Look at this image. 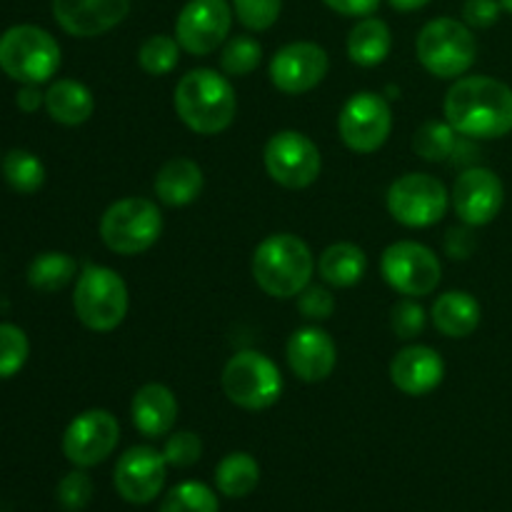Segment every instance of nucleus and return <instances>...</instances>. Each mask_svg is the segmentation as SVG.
<instances>
[{
  "label": "nucleus",
  "mask_w": 512,
  "mask_h": 512,
  "mask_svg": "<svg viewBox=\"0 0 512 512\" xmlns=\"http://www.w3.org/2000/svg\"><path fill=\"white\" fill-rule=\"evenodd\" d=\"M428 315L415 298H403L390 310V330L398 340H413L425 330Z\"/></svg>",
  "instance_id": "36"
},
{
  "label": "nucleus",
  "mask_w": 512,
  "mask_h": 512,
  "mask_svg": "<svg viewBox=\"0 0 512 512\" xmlns=\"http://www.w3.org/2000/svg\"><path fill=\"white\" fill-rule=\"evenodd\" d=\"M60 45L38 25H13L0 35V70L20 85H43L60 70Z\"/></svg>",
  "instance_id": "6"
},
{
  "label": "nucleus",
  "mask_w": 512,
  "mask_h": 512,
  "mask_svg": "<svg viewBox=\"0 0 512 512\" xmlns=\"http://www.w3.org/2000/svg\"><path fill=\"white\" fill-rule=\"evenodd\" d=\"M285 358L290 370L303 383H323L333 375L338 365V348L335 340L318 325H305L298 328L288 338L285 345Z\"/></svg>",
  "instance_id": "18"
},
{
  "label": "nucleus",
  "mask_w": 512,
  "mask_h": 512,
  "mask_svg": "<svg viewBox=\"0 0 512 512\" xmlns=\"http://www.w3.org/2000/svg\"><path fill=\"white\" fill-rule=\"evenodd\" d=\"M220 385L230 403L250 413L273 408L283 395V375L278 365L258 350H238L225 363Z\"/></svg>",
  "instance_id": "7"
},
{
  "label": "nucleus",
  "mask_w": 512,
  "mask_h": 512,
  "mask_svg": "<svg viewBox=\"0 0 512 512\" xmlns=\"http://www.w3.org/2000/svg\"><path fill=\"white\" fill-rule=\"evenodd\" d=\"M233 18V5L228 0H188L175 18V40L185 53L203 58L223 48Z\"/></svg>",
  "instance_id": "13"
},
{
  "label": "nucleus",
  "mask_w": 512,
  "mask_h": 512,
  "mask_svg": "<svg viewBox=\"0 0 512 512\" xmlns=\"http://www.w3.org/2000/svg\"><path fill=\"white\" fill-rule=\"evenodd\" d=\"M503 5L500 0H465L463 3V23L470 28H493L500 20Z\"/></svg>",
  "instance_id": "40"
},
{
  "label": "nucleus",
  "mask_w": 512,
  "mask_h": 512,
  "mask_svg": "<svg viewBox=\"0 0 512 512\" xmlns=\"http://www.w3.org/2000/svg\"><path fill=\"white\" fill-rule=\"evenodd\" d=\"M180 50L183 48H180V43L173 35H150L138 48V65L148 75L160 78V75H168L178 68Z\"/></svg>",
  "instance_id": "32"
},
{
  "label": "nucleus",
  "mask_w": 512,
  "mask_h": 512,
  "mask_svg": "<svg viewBox=\"0 0 512 512\" xmlns=\"http://www.w3.org/2000/svg\"><path fill=\"white\" fill-rule=\"evenodd\" d=\"M163 455L173 468H190L203 455V440L195 433H190V430H180V433H173L165 440Z\"/></svg>",
  "instance_id": "38"
},
{
  "label": "nucleus",
  "mask_w": 512,
  "mask_h": 512,
  "mask_svg": "<svg viewBox=\"0 0 512 512\" xmlns=\"http://www.w3.org/2000/svg\"><path fill=\"white\" fill-rule=\"evenodd\" d=\"M388 213L405 228H430L445 218L450 193L443 180L430 173H405L388 188Z\"/></svg>",
  "instance_id": "9"
},
{
  "label": "nucleus",
  "mask_w": 512,
  "mask_h": 512,
  "mask_svg": "<svg viewBox=\"0 0 512 512\" xmlns=\"http://www.w3.org/2000/svg\"><path fill=\"white\" fill-rule=\"evenodd\" d=\"M163 233V213L148 198H120L100 218V238L118 255H140Z\"/></svg>",
  "instance_id": "8"
},
{
  "label": "nucleus",
  "mask_w": 512,
  "mask_h": 512,
  "mask_svg": "<svg viewBox=\"0 0 512 512\" xmlns=\"http://www.w3.org/2000/svg\"><path fill=\"white\" fill-rule=\"evenodd\" d=\"M263 60V45L250 35H233L220 50V70L230 78H245Z\"/></svg>",
  "instance_id": "31"
},
{
  "label": "nucleus",
  "mask_w": 512,
  "mask_h": 512,
  "mask_svg": "<svg viewBox=\"0 0 512 512\" xmlns=\"http://www.w3.org/2000/svg\"><path fill=\"white\" fill-rule=\"evenodd\" d=\"M160 512H220L218 495L205 483L185 480L165 495Z\"/></svg>",
  "instance_id": "33"
},
{
  "label": "nucleus",
  "mask_w": 512,
  "mask_h": 512,
  "mask_svg": "<svg viewBox=\"0 0 512 512\" xmlns=\"http://www.w3.org/2000/svg\"><path fill=\"white\" fill-rule=\"evenodd\" d=\"M460 135L448 120H428L413 135V150L428 163H443L455 155Z\"/></svg>",
  "instance_id": "29"
},
{
  "label": "nucleus",
  "mask_w": 512,
  "mask_h": 512,
  "mask_svg": "<svg viewBox=\"0 0 512 512\" xmlns=\"http://www.w3.org/2000/svg\"><path fill=\"white\" fill-rule=\"evenodd\" d=\"M260 483V465L250 453H230L215 468V485L225 498H245Z\"/></svg>",
  "instance_id": "27"
},
{
  "label": "nucleus",
  "mask_w": 512,
  "mask_h": 512,
  "mask_svg": "<svg viewBox=\"0 0 512 512\" xmlns=\"http://www.w3.org/2000/svg\"><path fill=\"white\" fill-rule=\"evenodd\" d=\"M75 273H78L75 258H70L68 253H60V250H48V253H40L30 260L28 283L30 288L40 290V293H58L75 278Z\"/></svg>",
  "instance_id": "28"
},
{
  "label": "nucleus",
  "mask_w": 512,
  "mask_h": 512,
  "mask_svg": "<svg viewBox=\"0 0 512 512\" xmlns=\"http://www.w3.org/2000/svg\"><path fill=\"white\" fill-rule=\"evenodd\" d=\"M15 103H18V108L23 110V113H35L40 105H45V93H40L38 85H23V88L18 90Z\"/></svg>",
  "instance_id": "43"
},
{
  "label": "nucleus",
  "mask_w": 512,
  "mask_h": 512,
  "mask_svg": "<svg viewBox=\"0 0 512 512\" xmlns=\"http://www.w3.org/2000/svg\"><path fill=\"white\" fill-rule=\"evenodd\" d=\"M263 163L270 180L280 188L303 190L320 178L323 155L318 145L298 130H278L270 135L263 150Z\"/></svg>",
  "instance_id": "11"
},
{
  "label": "nucleus",
  "mask_w": 512,
  "mask_h": 512,
  "mask_svg": "<svg viewBox=\"0 0 512 512\" xmlns=\"http://www.w3.org/2000/svg\"><path fill=\"white\" fill-rule=\"evenodd\" d=\"M318 273L330 288H353L368 273V255L355 243H333L320 253Z\"/></svg>",
  "instance_id": "26"
},
{
  "label": "nucleus",
  "mask_w": 512,
  "mask_h": 512,
  "mask_svg": "<svg viewBox=\"0 0 512 512\" xmlns=\"http://www.w3.org/2000/svg\"><path fill=\"white\" fill-rule=\"evenodd\" d=\"M380 273L395 293L405 298H423L438 290L443 280V265L428 245L398 240L383 250Z\"/></svg>",
  "instance_id": "10"
},
{
  "label": "nucleus",
  "mask_w": 512,
  "mask_h": 512,
  "mask_svg": "<svg viewBox=\"0 0 512 512\" xmlns=\"http://www.w3.org/2000/svg\"><path fill=\"white\" fill-rule=\"evenodd\" d=\"M73 308L85 328L93 333H110L128 315V285L113 268L85 265L75 278Z\"/></svg>",
  "instance_id": "5"
},
{
  "label": "nucleus",
  "mask_w": 512,
  "mask_h": 512,
  "mask_svg": "<svg viewBox=\"0 0 512 512\" xmlns=\"http://www.w3.org/2000/svg\"><path fill=\"white\" fill-rule=\"evenodd\" d=\"M388 3L393 5L395 10H400V13H413V10L425 8L430 0H388Z\"/></svg>",
  "instance_id": "44"
},
{
  "label": "nucleus",
  "mask_w": 512,
  "mask_h": 512,
  "mask_svg": "<svg viewBox=\"0 0 512 512\" xmlns=\"http://www.w3.org/2000/svg\"><path fill=\"white\" fill-rule=\"evenodd\" d=\"M30 355V340L23 328L0 323V380H8L23 370Z\"/></svg>",
  "instance_id": "34"
},
{
  "label": "nucleus",
  "mask_w": 512,
  "mask_h": 512,
  "mask_svg": "<svg viewBox=\"0 0 512 512\" xmlns=\"http://www.w3.org/2000/svg\"><path fill=\"white\" fill-rule=\"evenodd\" d=\"M298 310L303 313L305 320L313 323H323L335 313V298L325 285H308L303 293L298 295Z\"/></svg>",
  "instance_id": "39"
},
{
  "label": "nucleus",
  "mask_w": 512,
  "mask_h": 512,
  "mask_svg": "<svg viewBox=\"0 0 512 512\" xmlns=\"http://www.w3.org/2000/svg\"><path fill=\"white\" fill-rule=\"evenodd\" d=\"M445 378V360L430 345H408L390 360V380L400 393L423 398L440 388Z\"/></svg>",
  "instance_id": "20"
},
{
  "label": "nucleus",
  "mask_w": 512,
  "mask_h": 512,
  "mask_svg": "<svg viewBox=\"0 0 512 512\" xmlns=\"http://www.w3.org/2000/svg\"><path fill=\"white\" fill-rule=\"evenodd\" d=\"M420 65L440 80H458L478 58L473 28L455 18H433L423 25L415 40Z\"/></svg>",
  "instance_id": "4"
},
{
  "label": "nucleus",
  "mask_w": 512,
  "mask_h": 512,
  "mask_svg": "<svg viewBox=\"0 0 512 512\" xmlns=\"http://www.w3.org/2000/svg\"><path fill=\"white\" fill-rule=\"evenodd\" d=\"M120 423L110 410L93 408L75 415L63 433V455L75 468H93L118 448Z\"/></svg>",
  "instance_id": "14"
},
{
  "label": "nucleus",
  "mask_w": 512,
  "mask_h": 512,
  "mask_svg": "<svg viewBox=\"0 0 512 512\" xmlns=\"http://www.w3.org/2000/svg\"><path fill=\"white\" fill-rule=\"evenodd\" d=\"M3 178L15 193L33 195L43 188L45 183V165L30 150H10L3 160Z\"/></svg>",
  "instance_id": "30"
},
{
  "label": "nucleus",
  "mask_w": 512,
  "mask_h": 512,
  "mask_svg": "<svg viewBox=\"0 0 512 512\" xmlns=\"http://www.w3.org/2000/svg\"><path fill=\"white\" fill-rule=\"evenodd\" d=\"M130 13V0H53V15L73 38H98Z\"/></svg>",
  "instance_id": "19"
},
{
  "label": "nucleus",
  "mask_w": 512,
  "mask_h": 512,
  "mask_svg": "<svg viewBox=\"0 0 512 512\" xmlns=\"http://www.w3.org/2000/svg\"><path fill=\"white\" fill-rule=\"evenodd\" d=\"M505 203V185L500 175L490 168H465L458 175L450 193V205H453L455 215L460 223L470 225V228H483V225L493 223L500 215Z\"/></svg>",
  "instance_id": "15"
},
{
  "label": "nucleus",
  "mask_w": 512,
  "mask_h": 512,
  "mask_svg": "<svg viewBox=\"0 0 512 512\" xmlns=\"http://www.w3.org/2000/svg\"><path fill=\"white\" fill-rule=\"evenodd\" d=\"M168 478V460L150 445H135L125 450L113 470V483L125 503H153Z\"/></svg>",
  "instance_id": "17"
},
{
  "label": "nucleus",
  "mask_w": 512,
  "mask_h": 512,
  "mask_svg": "<svg viewBox=\"0 0 512 512\" xmlns=\"http://www.w3.org/2000/svg\"><path fill=\"white\" fill-rule=\"evenodd\" d=\"M500 5H503V10H508L512 15V0H500Z\"/></svg>",
  "instance_id": "45"
},
{
  "label": "nucleus",
  "mask_w": 512,
  "mask_h": 512,
  "mask_svg": "<svg viewBox=\"0 0 512 512\" xmlns=\"http://www.w3.org/2000/svg\"><path fill=\"white\" fill-rule=\"evenodd\" d=\"M345 48H348L350 63L360 65V68H375V65L385 63L390 50H393L390 25L383 18H375V15L360 18L350 28Z\"/></svg>",
  "instance_id": "24"
},
{
  "label": "nucleus",
  "mask_w": 512,
  "mask_h": 512,
  "mask_svg": "<svg viewBox=\"0 0 512 512\" xmlns=\"http://www.w3.org/2000/svg\"><path fill=\"white\" fill-rule=\"evenodd\" d=\"M45 110L55 123L75 128V125L88 123L95 110V98L88 85L73 78H63L50 83L48 93H45Z\"/></svg>",
  "instance_id": "25"
},
{
  "label": "nucleus",
  "mask_w": 512,
  "mask_h": 512,
  "mask_svg": "<svg viewBox=\"0 0 512 512\" xmlns=\"http://www.w3.org/2000/svg\"><path fill=\"white\" fill-rule=\"evenodd\" d=\"M55 498H58L63 510L80 512L83 508H88V503L93 500V480H90L88 473H83V468L73 470V473H68L58 483Z\"/></svg>",
  "instance_id": "37"
},
{
  "label": "nucleus",
  "mask_w": 512,
  "mask_h": 512,
  "mask_svg": "<svg viewBox=\"0 0 512 512\" xmlns=\"http://www.w3.org/2000/svg\"><path fill=\"white\" fill-rule=\"evenodd\" d=\"M203 168H200L195 160L183 158H170L168 163H163V168L155 175V195L163 205L168 208H185V205L195 203L203 193Z\"/></svg>",
  "instance_id": "22"
},
{
  "label": "nucleus",
  "mask_w": 512,
  "mask_h": 512,
  "mask_svg": "<svg viewBox=\"0 0 512 512\" xmlns=\"http://www.w3.org/2000/svg\"><path fill=\"white\" fill-rule=\"evenodd\" d=\"M233 13L240 20V25L253 33L273 28L283 10V0H233Z\"/></svg>",
  "instance_id": "35"
},
{
  "label": "nucleus",
  "mask_w": 512,
  "mask_h": 512,
  "mask_svg": "<svg viewBox=\"0 0 512 512\" xmlns=\"http://www.w3.org/2000/svg\"><path fill=\"white\" fill-rule=\"evenodd\" d=\"M443 113L460 138H505L512 133V88L490 75H463L445 93Z\"/></svg>",
  "instance_id": "1"
},
{
  "label": "nucleus",
  "mask_w": 512,
  "mask_h": 512,
  "mask_svg": "<svg viewBox=\"0 0 512 512\" xmlns=\"http://www.w3.org/2000/svg\"><path fill=\"white\" fill-rule=\"evenodd\" d=\"M173 105L185 128L198 135H218L238 115V95L225 75L213 68L188 70L178 80Z\"/></svg>",
  "instance_id": "2"
},
{
  "label": "nucleus",
  "mask_w": 512,
  "mask_h": 512,
  "mask_svg": "<svg viewBox=\"0 0 512 512\" xmlns=\"http://www.w3.org/2000/svg\"><path fill=\"white\" fill-rule=\"evenodd\" d=\"M130 420L145 438H163L178 420V398L163 383H145L130 400Z\"/></svg>",
  "instance_id": "21"
},
{
  "label": "nucleus",
  "mask_w": 512,
  "mask_h": 512,
  "mask_svg": "<svg viewBox=\"0 0 512 512\" xmlns=\"http://www.w3.org/2000/svg\"><path fill=\"white\" fill-rule=\"evenodd\" d=\"M330 70V58L323 45L298 40L288 43L270 58V83L285 95H303L318 88Z\"/></svg>",
  "instance_id": "16"
},
{
  "label": "nucleus",
  "mask_w": 512,
  "mask_h": 512,
  "mask_svg": "<svg viewBox=\"0 0 512 512\" xmlns=\"http://www.w3.org/2000/svg\"><path fill=\"white\" fill-rule=\"evenodd\" d=\"M323 3L345 18H368L378 10L380 0H323Z\"/></svg>",
  "instance_id": "42"
},
{
  "label": "nucleus",
  "mask_w": 512,
  "mask_h": 512,
  "mask_svg": "<svg viewBox=\"0 0 512 512\" xmlns=\"http://www.w3.org/2000/svg\"><path fill=\"white\" fill-rule=\"evenodd\" d=\"M250 268L265 295L290 300L298 298L313 280L315 258L303 238L293 233H275L255 248Z\"/></svg>",
  "instance_id": "3"
},
{
  "label": "nucleus",
  "mask_w": 512,
  "mask_h": 512,
  "mask_svg": "<svg viewBox=\"0 0 512 512\" xmlns=\"http://www.w3.org/2000/svg\"><path fill=\"white\" fill-rule=\"evenodd\" d=\"M433 325L445 338H468L478 330L483 308L468 290H448L440 295L430 310Z\"/></svg>",
  "instance_id": "23"
},
{
  "label": "nucleus",
  "mask_w": 512,
  "mask_h": 512,
  "mask_svg": "<svg viewBox=\"0 0 512 512\" xmlns=\"http://www.w3.org/2000/svg\"><path fill=\"white\" fill-rule=\"evenodd\" d=\"M475 248H478V238L470 225L463 223V228H450L445 235V253L453 260H468Z\"/></svg>",
  "instance_id": "41"
},
{
  "label": "nucleus",
  "mask_w": 512,
  "mask_h": 512,
  "mask_svg": "<svg viewBox=\"0 0 512 512\" xmlns=\"http://www.w3.org/2000/svg\"><path fill=\"white\" fill-rule=\"evenodd\" d=\"M393 130V110L380 93L360 90L345 100L338 115V133L345 148L370 155L383 148Z\"/></svg>",
  "instance_id": "12"
}]
</instances>
